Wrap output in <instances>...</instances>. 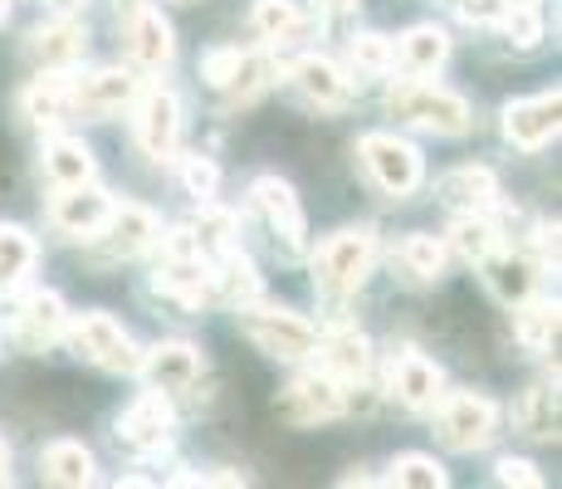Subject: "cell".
I'll list each match as a JSON object with an SVG mask.
<instances>
[{
    "mask_svg": "<svg viewBox=\"0 0 562 489\" xmlns=\"http://www.w3.org/2000/svg\"><path fill=\"white\" fill-rule=\"evenodd\" d=\"M440 201L450 205V211H494L499 205V181H494L490 167H456L440 177Z\"/></svg>",
    "mask_w": 562,
    "mask_h": 489,
    "instance_id": "7402d4cb",
    "label": "cell"
},
{
    "mask_svg": "<svg viewBox=\"0 0 562 489\" xmlns=\"http://www.w3.org/2000/svg\"><path fill=\"white\" fill-rule=\"evenodd\" d=\"M0 485H10V445L0 441Z\"/></svg>",
    "mask_w": 562,
    "mask_h": 489,
    "instance_id": "ee69618b",
    "label": "cell"
},
{
    "mask_svg": "<svg viewBox=\"0 0 562 489\" xmlns=\"http://www.w3.org/2000/svg\"><path fill=\"white\" fill-rule=\"evenodd\" d=\"M171 426H177V416H171V401L167 391H143V397L133 401V407L123 411V421H117V436H123V445H133V451L153 455L161 451V445L171 441Z\"/></svg>",
    "mask_w": 562,
    "mask_h": 489,
    "instance_id": "9a60e30c",
    "label": "cell"
},
{
    "mask_svg": "<svg viewBox=\"0 0 562 489\" xmlns=\"http://www.w3.org/2000/svg\"><path fill=\"white\" fill-rule=\"evenodd\" d=\"M269 79H274V59H265V54H245L240 69H235V79L225 84V93L235 98V103H250L269 89Z\"/></svg>",
    "mask_w": 562,
    "mask_h": 489,
    "instance_id": "74e56055",
    "label": "cell"
},
{
    "mask_svg": "<svg viewBox=\"0 0 562 489\" xmlns=\"http://www.w3.org/2000/svg\"><path fill=\"white\" fill-rule=\"evenodd\" d=\"M49 5H54V10H59V15H79V10H83V5H89V0H49Z\"/></svg>",
    "mask_w": 562,
    "mask_h": 489,
    "instance_id": "7bdbcfd3",
    "label": "cell"
},
{
    "mask_svg": "<svg viewBox=\"0 0 562 489\" xmlns=\"http://www.w3.org/2000/svg\"><path fill=\"white\" fill-rule=\"evenodd\" d=\"M514 431H524V436H533V441L558 436V391L548 382H533L514 401Z\"/></svg>",
    "mask_w": 562,
    "mask_h": 489,
    "instance_id": "83f0119b",
    "label": "cell"
},
{
    "mask_svg": "<svg viewBox=\"0 0 562 489\" xmlns=\"http://www.w3.org/2000/svg\"><path fill=\"white\" fill-rule=\"evenodd\" d=\"M348 382H338V377L328 373V367H313V373H304L294 387L284 391V411L299 421H333L348 411Z\"/></svg>",
    "mask_w": 562,
    "mask_h": 489,
    "instance_id": "4fadbf2b",
    "label": "cell"
},
{
    "mask_svg": "<svg viewBox=\"0 0 562 489\" xmlns=\"http://www.w3.org/2000/svg\"><path fill=\"white\" fill-rule=\"evenodd\" d=\"M358 157H362L367 177H372L386 196H411L420 181H426V162H420V152L396 133H367L358 143Z\"/></svg>",
    "mask_w": 562,
    "mask_h": 489,
    "instance_id": "8992f818",
    "label": "cell"
},
{
    "mask_svg": "<svg viewBox=\"0 0 562 489\" xmlns=\"http://www.w3.org/2000/svg\"><path fill=\"white\" fill-rule=\"evenodd\" d=\"M250 201L259 205V215H265V221L274 225L279 235H284L289 249L304 245V235H308L304 205H299V196H294V187H289L284 177H259L255 187H250Z\"/></svg>",
    "mask_w": 562,
    "mask_h": 489,
    "instance_id": "ac0fdd59",
    "label": "cell"
},
{
    "mask_svg": "<svg viewBox=\"0 0 562 489\" xmlns=\"http://www.w3.org/2000/svg\"><path fill=\"white\" fill-rule=\"evenodd\" d=\"M69 79H74L69 69H45L25 89V98H20V113H25L35 127L69 123V118H74V108H69Z\"/></svg>",
    "mask_w": 562,
    "mask_h": 489,
    "instance_id": "44dd1931",
    "label": "cell"
},
{
    "mask_svg": "<svg viewBox=\"0 0 562 489\" xmlns=\"http://www.w3.org/2000/svg\"><path fill=\"white\" fill-rule=\"evenodd\" d=\"M386 108H392L396 123L430 127V133H440V137L470 133V103H464L460 93L430 84V79H402L392 93H386Z\"/></svg>",
    "mask_w": 562,
    "mask_h": 489,
    "instance_id": "7a4b0ae2",
    "label": "cell"
},
{
    "mask_svg": "<svg viewBox=\"0 0 562 489\" xmlns=\"http://www.w3.org/2000/svg\"><path fill=\"white\" fill-rule=\"evenodd\" d=\"M436 436L460 455L484 451L499 436V407L480 391H440L436 401Z\"/></svg>",
    "mask_w": 562,
    "mask_h": 489,
    "instance_id": "277c9868",
    "label": "cell"
},
{
    "mask_svg": "<svg viewBox=\"0 0 562 489\" xmlns=\"http://www.w3.org/2000/svg\"><path fill=\"white\" fill-rule=\"evenodd\" d=\"M64 333H69L74 353L83 363L103 367V373H137V363H143V347L133 343V333L117 319H108V313H79Z\"/></svg>",
    "mask_w": 562,
    "mask_h": 489,
    "instance_id": "5b68a950",
    "label": "cell"
},
{
    "mask_svg": "<svg viewBox=\"0 0 562 489\" xmlns=\"http://www.w3.org/2000/svg\"><path fill=\"white\" fill-rule=\"evenodd\" d=\"M494 475H499V485H524V489H538V485H543L538 465H533V460H518V455H504V460L494 465Z\"/></svg>",
    "mask_w": 562,
    "mask_h": 489,
    "instance_id": "b9f144b4",
    "label": "cell"
},
{
    "mask_svg": "<svg viewBox=\"0 0 562 489\" xmlns=\"http://www.w3.org/2000/svg\"><path fill=\"white\" fill-rule=\"evenodd\" d=\"M392 391H396V401L411 411H430L440 401V391H446V373H440L430 357H420V353H406L392 363Z\"/></svg>",
    "mask_w": 562,
    "mask_h": 489,
    "instance_id": "d6986e66",
    "label": "cell"
},
{
    "mask_svg": "<svg viewBox=\"0 0 562 489\" xmlns=\"http://www.w3.org/2000/svg\"><path fill=\"white\" fill-rule=\"evenodd\" d=\"M318 347H323V363L318 367H328V373L338 377V382H348V387H358L367 377V367H372V343H367L352 323H342L338 333L318 338Z\"/></svg>",
    "mask_w": 562,
    "mask_h": 489,
    "instance_id": "603a6c76",
    "label": "cell"
},
{
    "mask_svg": "<svg viewBox=\"0 0 562 489\" xmlns=\"http://www.w3.org/2000/svg\"><path fill=\"white\" fill-rule=\"evenodd\" d=\"M143 79L133 69H93V74H74L69 79V108L79 118H108L123 113L137 103Z\"/></svg>",
    "mask_w": 562,
    "mask_h": 489,
    "instance_id": "52a82bcc",
    "label": "cell"
},
{
    "mask_svg": "<svg viewBox=\"0 0 562 489\" xmlns=\"http://www.w3.org/2000/svg\"><path fill=\"white\" fill-rule=\"evenodd\" d=\"M40 475L49 485H64V489H83L93 485V451L79 441H49L40 451Z\"/></svg>",
    "mask_w": 562,
    "mask_h": 489,
    "instance_id": "d4e9b609",
    "label": "cell"
},
{
    "mask_svg": "<svg viewBox=\"0 0 562 489\" xmlns=\"http://www.w3.org/2000/svg\"><path fill=\"white\" fill-rule=\"evenodd\" d=\"M396 259H402V269L411 279L430 285V279H440V269H446V245H440L436 235H406Z\"/></svg>",
    "mask_w": 562,
    "mask_h": 489,
    "instance_id": "d590c367",
    "label": "cell"
},
{
    "mask_svg": "<svg viewBox=\"0 0 562 489\" xmlns=\"http://www.w3.org/2000/svg\"><path fill=\"white\" fill-rule=\"evenodd\" d=\"M514 333H518V343L524 347L543 353V347L558 338V303L553 299H533V293H528L524 303H514Z\"/></svg>",
    "mask_w": 562,
    "mask_h": 489,
    "instance_id": "d6a6232c",
    "label": "cell"
},
{
    "mask_svg": "<svg viewBox=\"0 0 562 489\" xmlns=\"http://www.w3.org/2000/svg\"><path fill=\"white\" fill-rule=\"evenodd\" d=\"M372 265H376V231L372 225H348V231L328 235L318 245V255H313V285L323 293H333V299H342V293H358L367 285Z\"/></svg>",
    "mask_w": 562,
    "mask_h": 489,
    "instance_id": "6da1fadb",
    "label": "cell"
},
{
    "mask_svg": "<svg viewBox=\"0 0 562 489\" xmlns=\"http://www.w3.org/2000/svg\"><path fill=\"white\" fill-rule=\"evenodd\" d=\"M558 113H562V93H538V98H518L504 108V137L524 152H538L543 143L558 137Z\"/></svg>",
    "mask_w": 562,
    "mask_h": 489,
    "instance_id": "5bb4252c",
    "label": "cell"
},
{
    "mask_svg": "<svg viewBox=\"0 0 562 489\" xmlns=\"http://www.w3.org/2000/svg\"><path fill=\"white\" fill-rule=\"evenodd\" d=\"M352 64L367 69V74H386L396 64L392 40H386V35H358V40H352Z\"/></svg>",
    "mask_w": 562,
    "mask_h": 489,
    "instance_id": "ab89813d",
    "label": "cell"
},
{
    "mask_svg": "<svg viewBox=\"0 0 562 489\" xmlns=\"http://www.w3.org/2000/svg\"><path fill=\"white\" fill-rule=\"evenodd\" d=\"M191 241H196V249L205 259H221L225 249H235V235H240V221H235V211H221V205L201 201V215L187 225Z\"/></svg>",
    "mask_w": 562,
    "mask_h": 489,
    "instance_id": "1f68e13d",
    "label": "cell"
},
{
    "mask_svg": "<svg viewBox=\"0 0 562 489\" xmlns=\"http://www.w3.org/2000/svg\"><path fill=\"white\" fill-rule=\"evenodd\" d=\"M289 79H294V89L308 98V103L318 108H338L342 98H348V79H342V69L333 59H323V54H304V59L289 64Z\"/></svg>",
    "mask_w": 562,
    "mask_h": 489,
    "instance_id": "cb8c5ba5",
    "label": "cell"
},
{
    "mask_svg": "<svg viewBox=\"0 0 562 489\" xmlns=\"http://www.w3.org/2000/svg\"><path fill=\"white\" fill-rule=\"evenodd\" d=\"M64 329H69V303H64V293L54 289H30L25 303H20L15 323H10V333H15V343L25 347V353H45L64 338Z\"/></svg>",
    "mask_w": 562,
    "mask_h": 489,
    "instance_id": "7c38bea8",
    "label": "cell"
},
{
    "mask_svg": "<svg viewBox=\"0 0 562 489\" xmlns=\"http://www.w3.org/2000/svg\"><path fill=\"white\" fill-rule=\"evenodd\" d=\"M484 275H490V289L499 293L504 303H524L528 293H533V285H538V265L528 255H490L484 259Z\"/></svg>",
    "mask_w": 562,
    "mask_h": 489,
    "instance_id": "f546056e",
    "label": "cell"
},
{
    "mask_svg": "<svg viewBox=\"0 0 562 489\" xmlns=\"http://www.w3.org/2000/svg\"><path fill=\"white\" fill-rule=\"evenodd\" d=\"M181 187L196 196V201H211L215 187H221V171H215L211 157H201V152H187V157H181Z\"/></svg>",
    "mask_w": 562,
    "mask_h": 489,
    "instance_id": "f35d334b",
    "label": "cell"
},
{
    "mask_svg": "<svg viewBox=\"0 0 562 489\" xmlns=\"http://www.w3.org/2000/svg\"><path fill=\"white\" fill-rule=\"evenodd\" d=\"M103 241V255L108 259H133V255H147L153 245H161V215L147 211L137 201H113V215L103 221V231L93 235Z\"/></svg>",
    "mask_w": 562,
    "mask_h": 489,
    "instance_id": "30bf717a",
    "label": "cell"
},
{
    "mask_svg": "<svg viewBox=\"0 0 562 489\" xmlns=\"http://www.w3.org/2000/svg\"><path fill=\"white\" fill-rule=\"evenodd\" d=\"M10 5H15V0H0V25H5V20H10Z\"/></svg>",
    "mask_w": 562,
    "mask_h": 489,
    "instance_id": "bcb514c9",
    "label": "cell"
},
{
    "mask_svg": "<svg viewBox=\"0 0 562 489\" xmlns=\"http://www.w3.org/2000/svg\"><path fill=\"white\" fill-rule=\"evenodd\" d=\"M450 249H456L460 259H470V265H484L490 255L504 249V235H499V225L490 221V211H464V215H456V225H450Z\"/></svg>",
    "mask_w": 562,
    "mask_h": 489,
    "instance_id": "4316f807",
    "label": "cell"
},
{
    "mask_svg": "<svg viewBox=\"0 0 562 489\" xmlns=\"http://www.w3.org/2000/svg\"><path fill=\"white\" fill-rule=\"evenodd\" d=\"M0 338H5V329H0Z\"/></svg>",
    "mask_w": 562,
    "mask_h": 489,
    "instance_id": "7dc6e473",
    "label": "cell"
},
{
    "mask_svg": "<svg viewBox=\"0 0 562 489\" xmlns=\"http://www.w3.org/2000/svg\"><path fill=\"white\" fill-rule=\"evenodd\" d=\"M499 30L504 40L518 49H533L543 40V15H538V0H499Z\"/></svg>",
    "mask_w": 562,
    "mask_h": 489,
    "instance_id": "e575fe53",
    "label": "cell"
},
{
    "mask_svg": "<svg viewBox=\"0 0 562 489\" xmlns=\"http://www.w3.org/2000/svg\"><path fill=\"white\" fill-rule=\"evenodd\" d=\"M133 133H137V147H143L153 162L177 157V143H181V103H177V93L171 89L137 93Z\"/></svg>",
    "mask_w": 562,
    "mask_h": 489,
    "instance_id": "9c48e42d",
    "label": "cell"
},
{
    "mask_svg": "<svg viewBox=\"0 0 562 489\" xmlns=\"http://www.w3.org/2000/svg\"><path fill=\"white\" fill-rule=\"evenodd\" d=\"M386 480L406 485V489H446L450 475H446V465H440L436 455H416V451H411V455H396Z\"/></svg>",
    "mask_w": 562,
    "mask_h": 489,
    "instance_id": "8d00e7d4",
    "label": "cell"
},
{
    "mask_svg": "<svg viewBox=\"0 0 562 489\" xmlns=\"http://www.w3.org/2000/svg\"><path fill=\"white\" fill-rule=\"evenodd\" d=\"M137 373H143L157 391H167V397L171 391H187L201 377V347L187 343V338H167V343H157L153 353H143Z\"/></svg>",
    "mask_w": 562,
    "mask_h": 489,
    "instance_id": "e0dca14e",
    "label": "cell"
},
{
    "mask_svg": "<svg viewBox=\"0 0 562 489\" xmlns=\"http://www.w3.org/2000/svg\"><path fill=\"white\" fill-rule=\"evenodd\" d=\"M240 329L259 353L279 357V363H304V357L318 353V329L294 309H259V303H245Z\"/></svg>",
    "mask_w": 562,
    "mask_h": 489,
    "instance_id": "3957f363",
    "label": "cell"
},
{
    "mask_svg": "<svg viewBox=\"0 0 562 489\" xmlns=\"http://www.w3.org/2000/svg\"><path fill=\"white\" fill-rule=\"evenodd\" d=\"M392 54L402 59L406 74H436L440 64L450 59V35L440 25H411L392 45Z\"/></svg>",
    "mask_w": 562,
    "mask_h": 489,
    "instance_id": "484cf974",
    "label": "cell"
},
{
    "mask_svg": "<svg viewBox=\"0 0 562 489\" xmlns=\"http://www.w3.org/2000/svg\"><path fill=\"white\" fill-rule=\"evenodd\" d=\"M25 49L40 69H74V64L89 54V30H83L74 15H59V20H49V25L30 30Z\"/></svg>",
    "mask_w": 562,
    "mask_h": 489,
    "instance_id": "2e32d148",
    "label": "cell"
},
{
    "mask_svg": "<svg viewBox=\"0 0 562 489\" xmlns=\"http://www.w3.org/2000/svg\"><path fill=\"white\" fill-rule=\"evenodd\" d=\"M250 25H255L265 40H299V35H308L313 20L294 5V0H255Z\"/></svg>",
    "mask_w": 562,
    "mask_h": 489,
    "instance_id": "836d02e7",
    "label": "cell"
},
{
    "mask_svg": "<svg viewBox=\"0 0 562 489\" xmlns=\"http://www.w3.org/2000/svg\"><path fill=\"white\" fill-rule=\"evenodd\" d=\"M45 177L54 187H79V181H93V152L79 143V137H54L45 147Z\"/></svg>",
    "mask_w": 562,
    "mask_h": 489,
    "instance_id": "4dcf8cb0",
    "label": "cell"
},
{
    "mask_svg": "<svg viewBox=\"0 0 562 489\" xmlns=\"http://www.w3.org/2000/svg\"><path fill=\"white\" fill-rule=\"evenodd\" d=\"M35 259H40V245L25 225H0V293H15L25 285Z\"/></svg>",
    "mask_w": 562,
    "mask_h": 489,
    "instance_id": "f1b7e54d",
    "label": "cell"
},
{
    "mask_svg": "<svg viewBox=\"0 0 562 489\" xmlns=\"http://www.w3.org/2000/svg\"><path fill=\"white\" fill-rule=\"evenodd\" d=\"M113 215V196L93 181H79V187H59L49 205V221L54 231H64L69 241H93L103 231V221Z\"/></svg>",
    "mask_w": 562,
    "mask_h": 489,
    "instance_id": "8fae6325",
    "label": "cell"
},
{
    "mask_svg": "<svg viewBox=\"0 0 562 489\" xmlns=\"http://www.w3.org/2000/svg\"><path fill=\"white\" fill-rule=\"evenodd\" d=\"M123 40H127V54L143 69H167L177 59V35H171L167 15L153 0H127L123 5Z\"/></svg>",
    "mask_w": 562,
    "mask_h": 489,
    "instance_id": "ba28073f",
    "label": "cell"
},
{
    "mask_svg": "<svg viewBox=\"0 0 562 489\" xmlns=\"http://www.w3.org/2000/svg\"><path fill=\"white\" fill-rule=\"evenodd\" d=\"M240 59H245V49H235V45L231 49H211L201 59V79L211 84V89H225V84L235 79V69H240Z\"/></svg>",
    "mask_w": 562,
    "mask_h": 489,
    "instance_id": "60d3db41",
    "label": "cell"
},
{
    "mask_svg": "<svg viewBox=\"0 0 562 489\" xmlns=\"http://www.w3.org/2000/svg\"><path fill=\"white\" fill-rule=\"evenodd\" d=\"M259 293H265V279H259L250 255L225 249V255L211 265V299L231 303V309H245V303H259Z\"/></svg>",
    "mask_w": 562,
    "mask_h": 489,
    "instance_id": "ffe728a7",
    "label": "cell"
},
{
    "mask_svg": "<svg viewBox=\"0 0 562 489\" xmlns=\"http://www.w3.org/2000/svg\"><path fill=\"white\" fill-rule=\"evenodd\" d=\"M323 10H348V5H358V0H318Z\"/></svg>",
    "mask_w": 562,
    "mask_h": 489,
    "instance_id": "f6af8a7d",
    "label": "cell"
}]
</instances>
